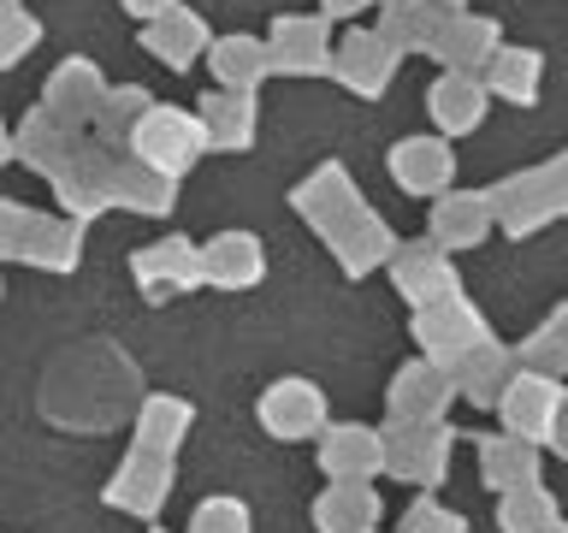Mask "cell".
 Returning <instances> with one entry per match:
<instances>
[{
    "label": "cell",
    "mask_w": 568,
    "mask_h": 533,
    "mask_svg": "<svg viewBox=\"0 0 568 533\" xmlns=\"http://www.w3.org/2000/svg\"><path fill=\"white\" fill-rule=\"evenodd\" d=\"M195 36H202L195 24H166V30H154V48L172 53V66H184V53L195 48Z\"/></svg>",
    "instance_id": "cell-6"
},
{
    "label": "cell",
    "mask_w": 568,
    "mask_h": 533,
    "mask_svg": "<svg viewBox=\"0 0 568 533\" xmlns=\"http://www.w3.org/2000/svg\"><path fill=\"white\" fill-rule=\"evenodd\" d=\"M24 42H30V24H24V18H0V60H12Z\"/></svg>",
    "instance_id": "cell-10"
},
{
    "label": "cell",
    "mask_w": 568,
    "mask_h": 533,
    "mask_svg": "<svg viewBox=\"0 0 568 533\" xmlns=\"http://www.w3.org/2000/svg\"><path fill=\"white\" fill-rule=\"evenodd\" d=\"M213 107H220V113H213V124H220V137L243 142V137H248V113H243V107H237V101H213Z\"/></svg>",
    "instance_id": "cell-8"
},
{
    "label": "cell",
    "mask_w": 568,
    "mask_h": 533,
    "mask_svg": "<svg viewBox=\"0 0 568 533\" xmlns=\"http://www.w3.org/2000/svg\"><path fill=\"white\" fill-rule=\"evenodd\" d=\"M344 71H349V83H355V89H379V83H385V71H390V53H385L379 42H367V36H362V42H349V48H344Z\"/></svg>",
    "instance_id": "cell-2"
},
{
    "label": "cell",
    "mask_w": 568,
    "mask_h": 533,
    "mask_svg": "<svg viewBox=\"0 0 568 533\" xmlns=\"http://www.w3.org/2000/svg\"><path fill=\"white\" fill-rule=\"evenodd\" d=\"M131 7H136V12H160L166 0H131Z\"/></svg>",
    "instance_id": "cell-11"
},
{
    "label": "cell",
    "mask_w": 568,
    "mask_h": 533,
    "mask_svg": "<svg viewBox=\"0 0 568 533\" xmlns=\"http://www.w3.org/2000/svg\"><path fill=\"white\" fill-rule=\"evenodd\" d=\"M504 89H509V95H527V89H532V53H509Z\"/></svg>",
    "instance_id": "cell-9"
},
{
    "label": "cell",
    "mask_w": 568,
    "mask_h": 533,
    "mask_svg": "<svg viewBox=\"0 0 568 533\" xmlns=\"http://www.w3.org/2000/svg\"><path fill=\"white\" fill-rule=\"evenodd\" d=\"M220 71H225L231 83H248L261 71V60H255V48H248V42H225L220 48Z\"/></svg>",
    "instance_id": "cell-5"
},
{
    "label": "cell",
    "mask_w": 568,
    "mask_h": 533,
    "mask_svg": "<svg viewBox=\"0 0 568 533\" xmlns=\"http://www.w3.org/2000/svg\"><path fill=\"white\" fill-rule=\"evenodd\" d=\"M284 60L302 66V71L320 66V60H314V30H308V24H291V30H284Z\"/></svg>",
    "instance_id": "cell-7"
},
{
    "label": "cell",
    "mask_w": 568,
    "mask_h": 533,
    "mask_svg": "<svg viewBox=\"0 0 568 533\" xmlns=\"http://www.w3.org/2000/svg\"><path fill=\"white\" fill-rule=\"evenodd\" d=\"M337 7H355V0H337Z\"/></svg>",
    "instance_id": "cell-12"
},
{
    "label": "cell",
    "mask_w": 568,
    "mask_h": 533,
    "mask_svg": "<svg viewBox=\"0 0 568 533\" xmlns=\"http://www.w3.org/2000/svg\"><path fill=\"white\" fill-rule=\"evenodd\" d=\"M438 113H444V124H456V131H462V124L479 119V95L468 83H444L438 89Z\"/></svg>",
    "instance_id": "cell-4"
},
{
    "label": "cell",
    "mask_w": 568,
    "mask_h": 533,
    "mask_svg": "<svg viewBox=\"0 0 568 533\" xmlns=\"http://www.w3.org/2000/svg\"><path fill=\"white\" fill-rule=\"evenodd\" d=\"M136 149L149 154L154 167L178 172V167H190V160H195V124L178 119V113H149V119H142V131H136Z\"/></svg>",
    "instance_id": "cell-1"
},
{
    "label": "cell",
    "mask_w": 568,
    "mask_h": 533,
    "mask_svg": "<svg viewBox=\"0 0 568 533\" xmlns=\"http://www.w3.org/2000/svg\"><path fill=\"white\" fill-rule=\"evenodd\" d=\"M397 172H403L415 190H426V184H444V172H450V160H444V149H433V142H408V149H403V160H397Z\"/></svg>",
    "instance_id": "cell-3"
}]
</instances>
